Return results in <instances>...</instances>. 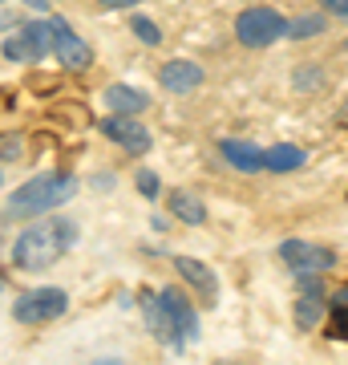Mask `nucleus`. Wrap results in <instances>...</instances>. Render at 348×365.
Here are the masks:
<instances>
[{
	"instance_id": "1",
	"label": "nucleus",
	"mask_w": 348,
	"mask_h": 365,
	"mask_svg": "<svg viewBox=\"0 0 348 365\" xmlns=\"http://www.w3.org/2000/svg\"><path fill=\"white\" fill-rule=\"evenodd\" d=\"M78 240V223L61 220V215H45V220L28 223L13 244V264L21 272H45L61 260Z\"/></svg>"
},
{
	"instance_id": "2",
	"label": "nucleus",
	"mask_w": 348,
	"mask_h": 365,
	"mask_svg": "<svg viewBox=\"0 0 348 365\" xmlns=\"http://www.w3.org/2000/svg\"><path fill=\"white\" fill-rule=\"evenodd\" d=\"M78 195V179L65 175V170H53V175H37V179L21 182L13 195H9V215H25V220H37V215H49L53 207H61Z\"/></svg>"
},
{
	"instance_id": "3",
	"label": "nucleus",
	"mask_w": 348,
	"mask_h": 365,
	"mask_svg": "<svg viewBox=\"0 0 348 365\" xmlns=\"http://www.w3.org/2000/svg\"><path fill=\"white\" fill-rule=\"evenodd\" d=\"M284 33H288V13H280L275 4H247L243 13L235 16V41L251 53L280 45Z\"/></svg>"
},
{
	"instance_id": "4",
	"label": "nucleus",
	"mask_w": 348,
	"mask_h": 365,
	"mask_svg": "<svg viewBox=\"0 0 348 365\" xmlns=\"http://www.w3.org/2000/svg\"><path fill=\"white\" fill-rule=\"evenodd\" d=\"M280 260L288 264V272L292 276H328L336 268V248L292 235V240L280 244Z\"/></svg>"
},
{
	"instance_id": "5",
	"label": "nucleus",
	"mask_w": 348,
	"mask_h": 365,
	"mask_svg": "<svg viewBox=\"0 0 348 365\" xmlns=\"http://www.w3.org/2000/svg\"><path fill=\"white\" fill-rule=\"evenodd\" d=\"M65 309H69V292L65 288H33L25 297H16L13 317L21 325H49V321L65 317Z\"/></svg>"
},
{
	"instance_id": "6",
	"label": "nucleus",
	"mask_w": 348,
	"mask_h": 365,
	"mask_svg": "<svg viewBox=\"0 0 348 365\" xmlns=\"http://www.w3.org/2000/svg\"><path fill=\"white\" fill-rule=\"evenodd\" d=\"M328 313V288H324V276H296V304H292V325L300 333H312V329L324 321Z\"/></svg>"
},
{
	"instance_id": "7",
	"label": "nucleus",
	"mask_w": 348,
	"mask_h": 365,
	"mask_svg": "<svg viewBox=\"0 0 348 365\" xmlns=\"http://www.w3.org/2000/svg\"><path fill=\"white\" fill-rule=\"evenodd\" d=\"M158 297H162V309H167V321H170V329H174L179 345H186V341H199V337H203V325H199V309H194V300L186 297L182 288H162Z\"/></svg>"
},
{
	"instance_id": "8",
	"label": "nucleus",
	"mask_w": 348,
	"mask_h": 365,
	"mask_svg": "<svg viewBox=\"0 0 348 365\" xmlns=\"http://www.w3.org/2000/svg\"><path fill=\"white\" fill-rule=\"evenodd\" d=\"M49 25H53V53H57V61H61L69 73H85V69L93 66V49L65 25L61 16H49Z\"/></svg>"
},
{
	"instance_id": "9",
	"label": "nucleus",
	"mask_w": 348,
	"mask_h": 365,
	"mask_svg": "<svg viewBox=\"0 0 348 365\" xmlns=\"http://www.w3.org/2000/svg\"><path fill=\"white\" fill-rule=\"evenodd\" d=\"M102 134H105L114 146H122L126 155H146V150L154 146L150 130H146L138 118H130V114H105V118H102Z\"/></svg>"
},
{
	"instance_id": "10",
	"label": "nucleus",
	"mask_w": 348,
	"mask_h": 365,
	"mask_svg": "<svg viewBox=\"0 0 348 365\" xmlns=\"http://www.w3.org/2000/svg\"><path fill=\"white\" fill-rule=\"evenodd\" d=\"M206 81V69L199 66V61H191V57H170L167 66L158 69V86L167 93H194L199 86Z\"/></svg>"
},
{
	"instance_id": "11",
	"label": "nucleus",
	"mask_w": 348,
	"mask_h": 365,
	"mask_svg": "<svg viewBox=\"0 0 348 365\" xmlns=\"http://www.w3.org/2000/svg\"><path fill=\"white\" fill-rule=\"evenodd\" d=\"M219 155L239 175H259L263 170V146L251 143V138H219Z\"/></svg>"
},
{
	"instance_id": "12",
	"label": "nucleus",
	"mask_w": 348,
	"mask_h": 365,
	"mask_svg": "<svg viewBox=\"0 0 348 365\" xmlns=\"http://www.w3.org/2000/svg\"><path fill=\"white\" fill-rule=\"evenodd\" d=\"M328 29H332V16L324 13V9H304V13H292V16H288L284 41H292V45L320 41V37H328Z\"/></svg>"
},
{
	"instance_id": "13",
	"label": "nucleus",
	"mask_w": 348,
	"mask_h": 365,
	"mask_svg": "<svg viewBox=\"0 0 348 365\" xmlns=\"http://www.w3.org/2000/svg\"><path fill=\"white\" fill-rule=\"evenodd\" d=\"M174 272H179L182 280H186V284L206 300V304H215V300H219V280H215V272H211L203 260H194V256H174Z\"/></svg>"
},
{
	"instance_id": "14",
	"label": "nucleus",
	"mask_w": 348,
	"mask_h": 365,
	"mask_svg": "<svg viewBox=\"0 0 348 365\" xmlns=\"http://www.w3.org/2000/svg\"><path fill=\"white\" fill-rule=\"evenodd\" d=\"M308 167V150L296 143H271L263 146V170L268 175H296Z\"/></svg>"
},
{
	"instance_id": "15",
	"label": "nucleus",
	"mask_w": 348,
	"mask_h": 365,
	"mask_svg": "<svg viewBox=\"0 0 348 365\" xmlns=\"http://www.w3.org/2000/svg\"><path fill=\"white\" fill-rule=\"evenodd\" d=\"M102 106L110 110V114H130V118H138V114H146V110H150V98H146L142 90L126 86V81H114V86H105Z\"/></svg>"
},
{
	"instance_id": "16",
	"label": "nucleus",
	"mask_w": 348,
	"mask_h": 365,
	"mask_svg": "<svg viewBox=\"0 0 348 365\" xmlns=\"http://www.w3.org/2000/svg\"><path fill=\"white\" fill-rule=\"evenodd\" d=\"M167 211L174 215V220L191 223V227H203V223L211 220L206 203L194 195V191H186V187H174V191H167Z\"/></svg>"
},
{
	"instance_id": "17",
	"label": "nucleus",
	"mask_w": 348,
	"mask_h": 365,
	"mask_svg": "<svg viewBox=\"0 0 348 365\" xmlns=\"http://www.w3.org/2000/svg\"><path fill=\"white\" fill-rule=\"evenodd\" d=\"M142 313H146V325H150V333H154L162 345H170V349H182L179 337H174V329H170V321H167L162 297H158V292H150V288H142Z\"/></svg>"
},
{
	"instance_id": "18",
	"label": "nucleus",
	"mask_w": 348,
	"mask_h": 365,
	"mask_svg": "<svg viewBox=\"0 0 348 365\" xmlns=\"http://www.w3.org/2000/svg\"><path fill=\"white\" fill-rule=\"evenodd\" d=\"M21 41L28 49V61H41L53 53V25L49 21H28V25H21Z\"/></svg>"
},
{
	"instance_id": "19",
	"label": "nucleus",
	"mask_w": 348,
	"mask_h": 365,
	"mask_svg": "<svg viewBox=\"0 0 348 365\" xmlns=\"http://www.w3.org/2000/svg\"><path fill=\"white\" fill-rule=\"evenodd\" d=\"M324 86H328V66L324 61H300L296 69H292V90L296 93H320Z\"/></svg>"
},
{
	"instance_id": "20",
	"label": "nucleus",
	"mask_w": 348,
	"mask_h": 365,
	"mask_svg": "<svg viewBox=\"0 0 348 365\" xmlns=\"http://www.w3.org/2000/svg\"><path fill=\"white\" fill-rule=\"evenodd\" d=\"M130 33L142 41V45H150V49H154V45H162V29H158L150 16H142V13L130 16Z\"/></svg>"
},
{
	"instance_id": "21",
	"label": "nucleus",
	"mask_w": 348,
	"mask_h": 365,
	"mask_svg": "<svg viewBox=\"0 0 348 365\" xmlns=\"http://www.w3.org/2000/svg\"><path fill=\"white\" fill-rule=\"evenodd\" d=\"M328 329L332 337L348 341V304H328Z\"/></svg>"
},
{
	"instance_id": "22",
	"label": "nucleus",
	"mask_w": 348,
	"mask_h": 365,
	"mask_svg": "<svg viewBox=\"0 0 348 365\" xmlns=\"http://www.w3.org/2000/svg\"><path fill=\"white\" fill-rule=\"evenodd\" d=\"M0 53H4V61H28V49H25V41H21V33H13V37H4Z\"/></svg>"
},
{
	"instance_id": "23",
	"label": "nucleus",
	"mask_w": 348,
	"mask_h": 365,
	"mask_svg": "<svg viewBox=\"0 0 348 365\" xmlns=\"http://www.w3.org/2000/svg\"><path fill=\"white\" fill-rule=\"evenodd\" d=\"M134 182H138V191H142L146 199H158V195H162V182H158L154 170H138V179H134Z\"/></svg>"
},
{
	"instance_id": "24",
	"label": "nucleus",
	"mask_w": 348,
	"mask_h": 365,
	"mask_svg": "<svg viewBox=\"0 0 348 365\" xmlns=\"http://www.w3.org/2000/svg\"><path fill=\"white\" fill-rule=\"evenodd\" d=\"M316 9H324L332 21H344L348 25V0H316Z\"/></svg>"
},
{
	"instance_id": "25",
	"label": "nucleus",
	"mask_w": 348,
	"mask_h": 365,
	"mask_svg": "<svg viewBox=\"0 0 348 365\" xmlns=\"http://www.w3.org/2000/svg\"><path fill=\"white\" fill-rule=\"evenodd\" d=\"M0 158H21V134H9V138H0Z\"/></svg>"
},
{
	"instance_id": "26",
	"label": "nucleus",
	"mask_w": 348,
	"mask_h": 365,
	"mask_svg": "<svg viewBox=\"0 0 348 365\" xmlns=\"http://www.w3.org/2000/svg\"><path fill=\"white\" fill-rule=\"evenodd\" d=\"M105 13H122V9H134V4H142V0H97Z\"/></svg>"
},
{
	"instance_id": "27",
	"label": "nucleus",
	"mask_w": 348,
	"mask_h": 365,
	"mask_svg": "<svg viewBox=\"0 0 348 365\" xmlns=\"http://www.w3.org/2000/svg\"><path fill=\"white\" fill-rule=\"evenodd\" d=\"M93 187H114V179H110V170H102V175L93 179Z\"/></svg>"
},
{
	"instance_id": "28",
	"label": "nucleus",
	"mask_w": 348,
	"mask_h": 365,
	"mask_svg": "<svg viewBox=\"0 0 348 365\" xmlns=\"http://www.w3.org/2000/svg\"><path fill=\"white\" fill-rule=\"evenodd\" d=\"M28 9H37V13H45V4H49V0H25Z\"/></svg>"
},
{
	"instance_id": "29",
	"label": "nucleus",
	"mask_w": 348,
	"mask_h": 365,
	"mask_svg": "<svg viewBox=\"0 0 348 365\" xmlns=\"http://www.w3.org/2000/svg\"><path fill=\"white\" fill-rule=\"evenodd\" d=\"M90 365H126L122 357H105V361H90Z\"/></svg>"
},
{
	"instance_id": "30",
	"label": "nucleus",
	"mask_w": 348,
	"mask_h": 365,
	"mask_svg": "<svg viewBox=\"0 0 348 365\" xmlns=\"http://www.w3.org/2000/svg\"><path fill=\"white\" fill-rule=\"evenodd\" d=\"M336 53H340V57H348V37L340 41V45H336Z\"/></svg>"
}]
</instances>
